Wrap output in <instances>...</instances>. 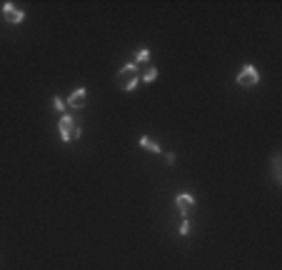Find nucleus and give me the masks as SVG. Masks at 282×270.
Segmentation results:
<instances>
[{"label":"nucleus","mask_w":282,"mask_h":270,"mask_svg":"<svg viewBox=\"0 0 282 270\" xmlns=\"http://www.w3.org/2000/svg\"><path fill=\"white\" fill-rule=\"evenodd\" d=\"M138 80H140V70H138L135 63H128V65L120 68V73H118V88L120 90H125V93L135 90Z\"/></svg>","instance_id":"nucleus-1"},{"label":"nucleus","mask_w":282,"mask_h":270,"mask_svg":"<svg viewBox=\"0 0 282 270\" xmlns=\"http://www.w3.org/2000/svg\"><path fill=\"white\" fill-rule=\"evenodd\" d=\"M58 130H60V140L62 143H72V140H78L82 135V128L75 123L72 115H62L60 123H58Z\"/></svg>","instance_id":"nucleus-2"},{"label":"nucleus","mask_w":282,"mask_h":270,"mask_svg":"<svg viewBox=\"0 0 282 270\" xmlns=\"http://www.w3.org/2000/svg\"><path fill=\"white\" fill-rule=\"evenodd\" d=\"M260 83V73L255 65H242V70L238 73V85L240 88H252Z\"/></svg>","instance_id":"nucleus-3"},{"label":"nucleus","mask_w":282,"mask_h":270,"mask_svg":"<svg viewBox=\"0 0 282 270\" xmlns=\"http://www.w3.org/2000/svg\"><path fill=\"white\" fill-rule=\"evenodd\" d=\"M2 15H5V20L12 23V25H18V23L25 20V13H22L15 3H5V5H2Z\"/></svg>","instance_id":"nucleus-4"},{"label":"nucleus","mask_w":282,"mask_h":270,"mask_svg":"<svg viewBox=\"0 0 282 270\" xmlns=\"http://www.w3.org/2000/svg\"><path fill=\"white\" fill-rule=\"evenodd\" d=\"M175 205H178V210L182 213V218H188V215L195 210V198L188 195V193H180V195L175 198Z\"/></svg>","instance_id":"nucleus-5"},{"label":"nucleus","mask_w":282,"mask_h":270,"mask_svg":"<svg viewBox=\"0 0 282 270\" xmlns=\"http://www.w3.org/2000/svg\"><path fill=\"white\" fill-rule=\"evenodd\" d=\"M68 105L70 108H82L85 105V88H75L68 98Z\"/></svg>","instance_id":"nucleus-6"},{"label":"nucleus","mask_w":282,"mask_h":270,"mask_svg":"<svg viewBox=\"0 0 282 270\" xmlns=\"http://www.w3.org/2000/svg\"><path fill=\"white\" fill-rule=\"evenodd\" d=\"M140 148H145V150H150V153H162V148H160L152 138H148V135L140 138Z\"/></svg>","instance_id":"nucleus-7"},{"label":"nucleus","mask_w":282,"mask_h":270,"mask_svg":"<svg viewBox=\"0 0 282 270\" xmlns=\"http://www.w3.org/2000/svg\"><path fill=\"white\" fill-rule=\"evenodd\" d=\"M148 58H150V50H148V48H140V50L135 53V65H138V63H145Z\"/></svg>","instance_id":"nucleus-8"},{"label":"nucleus","mask_w":282,"mask_h":270,"mask_svg":"<svg viewBox=\"0 0 282 270\" xmlns=\"http://www.w3.org/2000/svg\"><path fill=\"white\" fill-rule=\"evenodd\" d=\"M155 78H158V70H155V68H148V70L142 73V80H145V83H152Z\"/></svg>","instance_id":"nucleus-9"},{"label":"nucleus","mask_w":282,"mask_h":270,"mask_svg":"<svg viewBox=\"0 0 282 270\" xmlns=\"http://www.w3.org/2000/svg\"><path fill=\"white\" fill-rule=\"evenodd\" d=\"M272 163H275V180H278V183H282V175H280V155H275V160H272Z\"/></svg>","instance_id":"nucleus-10"},{"label":"nucleus","mask_w":282,"mask_h":270,"mask_svg":"<svg viewBox=\"0 0 282 270\" xmlns=\"http://www.w3.org/2000/svg\"><path fill=\"white\" fill-rule=\"evenodd\" d=\"M190 233V223H188V218H182V225H180V235H188Z\"/></svg>","instance_id":"nucleus-11"},{"label":"nucleus","mask_w":282,"mask_h":270,"mask_svg":"<svg viewBox=\"0 0 282 270\" xmlns=\"http://www.w3.org/2000/svg\"><path fill=\"white\" fill-rule=\"evenodd\" d=\"M52 108L62 113V108H65V105H62V100H60V98H52Z\"/></svg>","instance_id":"nucleus-12"}]
</instances>
